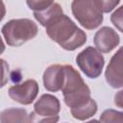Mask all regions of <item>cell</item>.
<instances>
[{"label": "cell", "mask_w": 123, "mask_h": 123, "mask_svg": "<svg viewBox=\"0 0 123 123\" xmlns=\"http://www.w3.org/2000/svg\"><path fill=\"white\" fill-rule=\"evenodd\" d=\"M34 17L45 27L47 36L64 50L74 51L86 42V34L63 13L58 3L44 11L34 12Z\"/></svg>", "instance_id": "cell-1"}, {"label": "cell", "mask_w": 123, "mask_h": 123, "mask_svg": "<svg viewBox=\"0 0 123 123\" xmlns=\"http://www.w3.org/2000/svg\"><path fill=\"white\" fill-rule=\"evenodd\" d=\"M65 80L62 92L67 107L78 108L86 104L90 99V89L85 83L80 73L70 64H65Z\"/></svg>", "instance_id": "cell-2"}, {"label": "cell", "mask_w": 123, "mask_h": 123, "mask_svg": "<svg viewBox=\"0 0 123 123\" xmlns=\"http://www.w3.org/2000/svg\"><path fill=\"white\" fill-rule=\"evenodd\" d=\"M37 24L29 18L11 19L1 29L6 43L12 47H18L33 39L37 35Z\"/></svg>", "instance_id": "cell-3"}, {"label": "cell", "mask_w": 123, "mask_h": 123, "mask_svg": "<svg viewBox=\"0 0 123 123\" xmlns=\"http://www.w3.org/2000/svg\"><path fill=\"white\" fill-rule=\"evenodd\" d=\"M71 11L85 29L94 30L103 22V12L96 0H73Z\"/></svg>", "instance_id": "cell-4"}, {"label": "cell", "mask_w": 123, "mask_h": 123, "mask_svg": "<svg viewBox=\"0 0 123 123\" xmlns=\"http://www.w3.org/2000/svg\"><path fill=\"white\" fill-rule=\"evenodd\" d=\"M61 111L60 100L49 93L42 94L34 105V111L31 112L30 122H57Z\"/></svg>", "instance_id": "cell-5"}, {"label": "cell", "mask_w": 123, "mask_h": 123, "mask_svg": "<svg viewBox=\"0 0 123 123\" xmlns=\"http://www.w3.org/2000/svg\"><path fill=\"white\" fill-rule=\"evenodd\" d=\"M76 63L86 77L96 79L102 73L105 59L97 48L88 46L77 55Z\"/></svg>", "instance_id": "cell-6"}, {"label": "cell", "mask_w": 123, "mask_h": 123, "mask_svg": "<svg viewBox=\"0 0 123 123\" xmlns=\"http://www.w3.org/2000/svg\"><path fill=\"white\" fill-rule=\"evenodd\" d=\"M39 87L37 81L29 79L24 81L21 84H17L10 86L8 93L11 99L21 104V105H30L36 100Z\"/></svg>", "instance_id": "cell-7"}, {"label": "cell", "mask_w": 123, "mask_h": 123, "mask_svg": "<svg viewBox=\"0 0 123 123\" xmlns=\"http://www.w3.org/2000/svg\"><path fill=\"white\" fill-rule=\"evenodd\" d=\"M108 85L113 88L123 87V46H121L110 60L105 71Z\"/></svg>", "instance_id": "cell-8"}, {"label": "cell", "mask_w": 123, "mask_h": 123, "mask_svg": "<svg viewBox=\"0 0 123 123\" xmlns=\"http://www.w3.org/2000/svg\"><path fill=\"white\" fill-rule=\"evenodd\" d=\"M93 42L94 46L101 53H110L118 46L120 37L112 28L104 26L95 33Z\"/></svg>", "instance_id": "cell-9"}, {"label": "cell", "mask_w": 123, "mask_h": 123, "mask_svg": "<svg viewBox=\"0 0 123 123\" xmlns=\"http://www.w3.org/2000/svg\"><path fill=\"white\" fill-rule=\"evenodd\" d=\"M42 80L46 90L51 92L62 90L65 80L64 66L61 64H52L48 66L43 73Z\"/></svg>", "instance_id": "cell-10"}, {"label": "cell", "mask_w": 123, "mask_h": 123, "mask_svg": "<svg viewBox=\"0 0 123 123\" xmlns=\"http://www.w3.org/2000/svg\"><path fill=\"white\" fill-rule=\"evenodd\" d=\"M0 121L5 122H30V116L25 109L12 108L4 110L1 112Z\"/></svg>", "instance_id": "cell-11"}, {"label": "cell", "mask_w": 123, "mask_h": 123, "mask_svg": "<svg viewBox=\"0 0 123 123\" xmlns=\"http://www.w3.org/2000/svg\"><path fill=\"white\" fill-rule=\"evenodd\" d=\"M97 103L94 99H90L86 104L78 107V108H71L70 112L75 119L78 120H86L92 117L97 112Z\"/></svg>", "instance_id": "cell-12"}, {"label": "cell", "mask_w": 123, "mask_h": 123, "mask_svg": "<svg viewBox=\"0 0 123 123\" xmlns=\"http://www.w3.org/2000/svg\"><path fill=\"white\" fill-rule=\"evenodd\" d=\"M101 122H123V111L115 110H106L102 112L100 119Z\"/></svg>", "instance_id": "cell-13"}, {"label": "cell", "mask_w": 123, "mask_h": 123, "mask_svg": "<svg viewBox=\"0 0 123 123\" xmlns=\"http://www.w3.org/2000/svg\"><path fill=\"white\" fill-rule=\"evenodd\" d=\"M27 6L34 12H41L54 4V0H26Z\"/></svg>", "instance_id": "cell-14"}, {"label": "cell", "mask_w": 123, "mask_h": 123, "mask_svg": "<svg viewBox=\"0 0 123 123\" xmlns=\"http://www.w3.org/2000/svg\"><path fill=\"white\" fill-rule=\"evenodd\" d=\"M111 21L118 31L123 33V6L117 8L111 13Z\"/></svg>", "instance_id": "cell-15"}, {"label": "cell", "mask_w": 123, "mask_h": 123, "mask_svg": "<svg viewBox=\"0 0 123 123\" xmlns=\"http://www.w3.org/2000/svg\"><path fill=\"white\" fill-rule=\"evenodd\" d=\"M103 12H110L119 4L120 0H96Z\"/></svg>", "instance_id": "cell-16"}, {"label": "cell", "mask_w": 123, "mask_h": 123, "mask_svg": "<svg viewBox=\"0 0 123 123\" xmlns=\"http://www.w3.org/2000/svg\"><path fill=\"white\" fill-rule=\"evenodd\" d=\"M114 104L116 107L123 109V89L119 90L114 96Z\"/></svg>", "instance_id": "cell-17"}]
</instances>
